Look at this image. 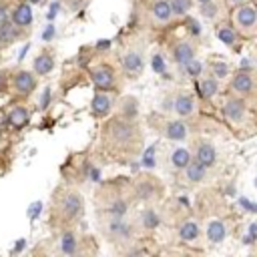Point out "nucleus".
<instances>
[{
    "label": "nucleus",
    "mask_w": 257,
    "mask_h": 257,
    "mask_svg": "<svg viewBox=\"0 0 257 257\" xmlns=\"http://www.w3.org/2000/svg\"><path fill=\"white\" fill-rule=\"evenodd\" d=\"M102 145L111 155L131 159L143 147V131L131 117H113L102 127Z\"/></svg>",
    "instance_id": "1"
},
{
    "label": "nucleus",
    "mask_w": 257,
    "mask_h": 257,
    "mask_svg": "<svg viewBox=\"0 0 257 257\" xmlns=\"http://www.w3.org/2000/svg\"><path fill=\"white\" fill-rule=\"evenodd\" d=\"M117 96L113 94V90H96L92 100H90V113L94 119H107L113 109H115Z\"/></svg>",
    "instance_id": "11"
},
{
    "label": "nucleus",
    "mask_w": 257,
    "mask_h": 257,
    "mask_svg": "<svg viewBox=\"0 0 257 257\" xmlns=\"http://www.w3.org/2000/svg\"><path fill=\"white\" fill-rule=\"evenodd\" d=\"M175 18L173 8H171V0H151L149 8H147V22L155 28H163L171 24Z\"/></svg>",
    "instance_id": "9"
},
{
    "label": "nucleus",
    "mask_w": 257,
    "mask_h": 257,
    "mask_svg": "<svg viewBox=\"0 0 257 257\" xmlns=\"http://www.w3.org/2000/svg\"><path fill=\"white\" fill-rule=\"evenodd\" d=\"M28 121H30V111H28L26 107H22V105L12 107V109L8 111V115H6V123H8L14 131L24 129V127L28 125Z\"/></svg>",
    "instance_id": "22"
},
{
    "label": "nucleus",
    "mask_w": 257,
    "mask_h": 257,
    "mask_svg": "<svg viewBox=\"0 0 257 257\" xmlns=\"http://www.w3.org/2000/svg\"><path fill=\"white\" fill-rule=\"evenodd\" d=\"M243 2H249V0H225V4H227L229 8H235V6L243 4Z\"/></svg>",
    "instance_id": "34"
},
{
    "label": "nucleus",
    "mask_w": 257,
    "mask_h": 257,
    "mask_svg": "<svg viewBox=\"0 0 257 257\" xmlns=\"http://www.w3.org/2000/svg\"><path fill=\"white\" fill-rule=\"evenodd\" d=\"M100 199V213L102 215H117V217H125L131 209V199L125 195V193H119V191H102Z\"/></svg>",
    "instance_id": "6"
},
{
    "label": "nucleus",
    "mask_w": 257,
    "mask_h": 257,
    "mask_svg": "<svg viewBox=\"0 0 257 257\" xmlns=\"http://www.w3.org/2000/svg\"><path fill=\"white\" fill-rule=\"evenodd\" d=\"M59 247H61V253H65V255L79 253V237H77V233L75 231H63L61 239H59Z\"/></svg>",
    "instance_id": "29"
},
{
    "label": "nucleus",
    "mask_w": 257,
    "mask_h": 257,
    "mask_svg": "<svg viewBox=\"0 0 257 257\" xmlns=\"http://www.w3.org/2000/svg\"><path fill=\"white\" fill-rule=\"evenodd\" d=\"M98 229L107 241L115 245H127L137 237V225L135 221H127L125 217L117 215H98Z\"/></svg>",
    "instance_id": "2"
},
{
    "label": "nucleus",
    "mask_w": 257,
    "mask_h": 257,
    "mask_svg": "<svg viewBox=\"0 0 257 257\" xmlns=\"http://www.w3.org/2000/svg\"><path fill=\"white\" fill-rule=\"evenodd\" d=\"M10 86L18 96H28L36 90V73L30 71H16L10 79Z\"/></svg>",
    "instance_id": "16"
},
{
    "label": "nucleus",
    "mask_w": 257,
    "mask_h": 257,
    "mask_svg": "<svg viewBox=\"0 0 257 257\" xmlns=\"http://www.w3.org/2000/svg\"><path fill=\"white\" fill-rule=\"evenodd\" d=\"M171 57H173V61H175L177 65L185 67L189 61L197 59V42L191 40V38L179 40V42L173 46V50H171Z\"/></svg>",
    "instance_id": "18"
},
{
    "label": "nucleus",
    "mask_w": 257,
    "mask_h": 257,
    "mask_svg": "<svg viewBox=\"0 0 257 257\" xmlns=\"http://www.w3.org/2000/svg\"><path fill=\"white\" fill-rule=\"evenodd\" d=\"M223 117L227 123H231L233 127H243L249 121V107H247V100L241 96L231 94L225 102H223V109H221Z\"/></svg>",
    "instance_id": "7"
},
{
    "label": "nucleus",
    "mask_w": 257,
    "mask_h": 257,
    "mask_svg": "<svg viewBox=\"0 0 257 257\" xmlns=\"http://www.w3.org/2000/svg\"><path fill=\"white\" fill-rule=\"evenodd\" d=\"M90 81L96 90H117L119 86V73L109 63H98L90 69Z\"/></svg>",
    "instance_id": "8"
},
{
    "label": "nucleus",
    "mask_w": 257,
    "mask_h": 257,
    "mask_svg": "<svg viewBox=\"0 0 257 257\" xmlns=\"http://www.w3.org/2000/svg\"><path fill=\"white\" fill-rule=\"evenodd\" d=\"M83 209H85V199L77 189H63L55 195L53 213L59 221L63 223L77 221L83 215Z\"/></svg>",
    "instance_id": "3"
},
{
    "label": "nucleus",
    "mask_w": 257,
    "mask_h": 257,
    "mask_svg": "<svg viewBox=\"0 0 257 257\" xmlns=\"http://www.w3.org/2000/svg\"><path fill=\"white\" fill-rule=\"evenodd\" d=\"M0 46H2V40H0Z\"/></svg>",
    "instance_id": "40"
},
{
    "label": "nucleus",
    "mask_w": 257,
    "mask_h": 257,
    "mask_svg": "<svg viewBox=\"0 0 257 257\" xmlns=\"http://www.w3.org/2000/svg\"><path fill=\"white\" fill-rule=\"evenodd\" d=\"M193 6V0H171V8L175 16H185Z\"/></svg>",
    "instance_id": "31"
},
{
    "label": "nucleus",
    "mask_w": 257,
    "mask_h": 257,
    "mask_svg": "<svg viewBox=\"0 0 257 257\" xmlns=\"http://www.w3.org/2000/svg\"><path fill=\"white\" fill-rule=\"evenodd\" d=\"M229 94L241 96V98H251L257 94V73L253 71H237L231 75L229 81Z\"/></svg>",
    "instance_id": "5"
},
{
    "label": "nucleus",
    "mask_w": 257,
    "mask_h": 257,
    "mask_svg": "<svg viewBox=\"0 0 257 257\" xmlns=\"http://www.w3.org/2000/svg\"><path fill=\"white\" fill-rule=\"evenodd\" d=\"M167 161H169V167H171L175 173H179V171H183V169L193 161V153H191L187 147H175V149H171Z\"/></svg>",
    "instance_id": "19"
},
{
    "label": "nucleus",
    "mask_w": 257,
    "mask_h": 257,
    "mask_svg": "<svg viewBox=\"0 0 257 257\" xmlns=\"http://www.w3.org/2000/svg\"><path fill=\"white\" fill-rule=\"evenodd\" d=\"M185 67H187V73H189L191 77H199V73H201V69H203V67H201V63H199L197 59L189 61V63H187Z\"/></svg>",
    "instance_id": "33"
},
{
    "label": "nucleus",
    "mask_w": 257,
    "mask_h": 257,
    "mask_svg": "<svg viewBox=\"0 0 257 257\" xmlns=\"http://www.w3.org/2000/svg\"><path fill=\"white\" fill-rule=\"evenodd\" d=\"M227 235V227L223 221L219 219H213L207 223V227H205V239H207L209 243H221Z\"/></svg>",
    "instance_id": "25"
},
{
    "label": "nucleus",
    "mask_w": 257,
    "mask_h": 257,
    "mask_svg": "<svg viewBox=\"0 0 257 257\" xmlns=\"http://www.w3.org/2000/svg\"><path fill=\"white\" fill-rule=\"evenodd\" d=\"M133 193H135L137 199L151 203V201H155V199H159L163 195V185L157 179H153V177H141L135 183Z\"/></svg>",
    "instance_id": "13"
},
{
    "label": "nucleus",
    "mask_w": 257,
    "mask_h": 257,
    "mask_svg": "<svg viewBox=\"0 0 257 257\" xmlns=\"http://www.w3.org/2000/svg\"><path fill=\"white\" fill-rule=\"evenodd\" d=\"M6 90V77L0 73V92H4Z\"/></svg>",
    "instance_id": "35"
},
{
    "label": "nucleus",
    "mask_w": 257,
    "mask_h": 257,
    "mask_svg": "<svg viewBox=\"0 0 257 257\" xmlns=\"http://www.w3.org/2000/svg\"><path fill=\"white\" fill-rule=\"evenodd\" d=\"M193 157L209 169H213L219 161L217 149L209 139H195L193 141Z\"/></svg>",
    "instance_id": "12"
},
{
    "label": "nucleus",
    "mask_w": 257,
    "mask_h": 257,
    "mask_svg": "<svg viewBox=\"0 0 257 257\" xmlns=\"http://www.w3.org/2000/svg\"><path fill=\"white\" fill-rule=\"evenodd\" d=\"M4 20H8V18H6V10H4V8H0V24H2Z\"/></svg>",
    "instance_id": "36"
},
{
    "label": "nucleus",
    "mask_w": 257,
    "mask_h": 257,
    "mask_svg": "<svg viewBox=\"0 0 257 257\" xmlns=\"http://www.w3.org/2000/svg\"><path fill=\"white\" fill-rule=\"evenodd\" d=\"M171 111L175 117H181V119H189L197 113V100L191 92L187 90H179L173 100H171Z\"/></svg>",
    "instance_id": "14"
},
{
    "label": "nucleus",
    "mask_w": 257,
    "mask_h": 257,
    "mask_svg": "<svg viewBox=\"0 0 257 257\" xmlns=\"http://www.w3.org/2000/svg\"><path fill=\"white\" fill-rule=\"evenodd\" d=\"M10 20H12L16 26H20V28L30 26V24H32V8H30V4L20 2V4H18L14 10H12Z\"/></svg>",
    "instance_id": "26"
},
{
    "label": "nucleus",
    "mask_w": 257,
    "mask_h": 257,
    "mask_svg": "<svg viewBox=\"0 0 257 257\" xmlns=\"http://www.w3.org/2000/svg\"><path fill=\"white\" fill-rule=\"evenodd\" d=\"M197 4H205V2H209V0H195Z\"/></svg>",
    "instance_id": "37"
},
{
    "label": "nucleus",
    "mask_w": 257,
    "mask_h": 257,
    "mask_svg": "<svg viewBox=\"0 0 257 257\" xmlns=\"http://www.w3.org/2000/svg\"><path fill=\"white\" fill-rule=\"evenodd\" d=\"M211 73L221 81V79H225V77L229 75V67H227V65H223V63H215V65H213V69H211Z\"/></svg>",
    "instance_id": "32"
},
{
    "label": "nucleus",
    "mask_w": 257,
    "mask_h": 257,
    "mask_svg": "<svg viewBox=\"0 0 257 257\" xmlns=\"http://www.w3.org/2000/svg\"><path fill=\"white\" fill-rule=\"evenodd\" d=\"M231 24L239 32V36L251 38L257 34V10L251 2H243L231 8Z\"/></svg>",
    "instance_id": "4"
},
{
    "label": "nucleus",
    "mask_w": 257,
    "mask_h": 257,
    "mask_svg": "<svg viewBox=\"0 0 257 257\" xmlns=\"http://www.w3.org/2000/svg\"><path fill=\"white\" fill-rule=\"evenodd\" d=\"M183 175H185V181H187L189 185H199V183H203L205 179H207L209 167H205L203 163H199V161L193 157V161L183 169Z\"/></svg>",
    "instance_id": "21"
},
{
    "label": "nucleus",
    "mask_w": 257,
    "mask_h": 257,
    "mask_svg": "<svg viewBox=\"0 0 257 257\" xmlns=\"http://www.w3.org/2000/svg\"><path fill=\"white\" fill-rule=\"evenodd\" d=\"M0 145H2V131H0Z\"/></svg>",
    "instance_id": "38"
},
{
    "label": "nucleus",
    "mask_w": 257,
    "mask_h": 257,
    "mask_svg": "<svg viewBox=\"0 0 257 257\" xmlns=\"http://www.w3.org/2000/svg\"><path fill=\"white\" fill-rule=\"evenodd\" d=\"M253 6H255V10H257V0H255V2H253Z\"/></svg>",
    "instance_id": "39"
},
{
    "label": "nucleus",
    "mask_w": 257,
    "mask_h": 257,
    "mask_svg": "<svg viewBox=\"0 0 257 257\" xmlns=\"http://www.w3.org/2000/svg\"><path fill=\"white\" fill-rule=\"evenodd\" d=\"M135 225H137V231H153V229H157L161 225V219H159V213L153 209V207H147L143 209L137 219H135Z\"/></svg>",
    "instance_id": "20"
},
{
    "label": "nucleus",
    "mask_w": 257,
    "mask_h": 257,
    "mask_svg": "<svg viewBox=\"0 0 257 257\" xmlns=\"http://www.w3.org/2000/svg\"><path fill=\"white\" fill-rule=\"evenodd\" d=\"M199 92L205 98H213L219 92V79L213 73H207L199 79Z\"/></svg>",
    "instance_id": "23"
},
{
    "label": "nucleus",
    "mask_w": 257,
    "mask_h": 257,
    "mask_svg": "<svg viewBox=\"0 0 257 257\" xmlns=\"http://www.w3.org/2000/svg\"><path fill=\"white\" fill-rule=\"evenodd\" d=\"M159 133L169 141H185L189 137V127L183 123L181 117L163 119L159 125Z\"/></svg>",
    "instance_id": "15"
},
{
    "label": "nucleus",
    "mask_w": 257,
    "mask_h": 257,
    "mask_svg": "<svg viewBox=\"0 0 257 257\" xmlns=\"http://www.w3.org/2000/svg\"><path fill=\"white\" fill-rule=\"evenodd\" d=\"M179 239L185 245H199L203 239V227L195 217H187L179 223Z\"/></svg>",
    "instance_id": "17"
},
{
    "label": "nucleus",
    "mask_w": 257,
    "mask_h": 257,
    "mask_svg": "<svg viewBox=\"0 0 257 257\" xmlns=\"http://www.w3.org/2000/svg\"><path fill=\"white\" fill-rule=\"evenodd\" d=\"M145 69V55L137 46H129L121 55V71L125 77H139Z\"/></svg>",
    "instance_id": "10"
},
{
    "label": "nucleus",
    "mask_w": 257,
    "mask_h": 257,
    "mask_svg": "<svg viewBox=\"0 0 257 257\" xmlns=\"http://www.w3.org/2000/svg\"><path fill=\"white\" fill-rule=\"evenodd\" d=\"M217 36L225 42V44H229V46H233L235 44V40H237V36H239V32L235 30V26H219L217 28Z\"/></svg>",
    "instance_id": "30"
},
{
    "label": "nucleus",
    "mask_w": 257,
    "mask_h": 257,
    "mask_svg": "<svg viewBox=\"0 0 257 257\" xmlns=\"http://www.w3.org/2000/svg\"><path fill=\"white\" fill-rule=\"evenodd\" d=\"M20 30L22 28L16 26L12 20H4L2 24H0V40H2V44H12L22 36Z\"/></svg>",
    "instance_id": "27"
},
{
    "label": "nucleus",
    "mask_w": 257,
    "mask_h": 257,
    "mask_svg": "<svg viewBox=\"0 0 257 257\" xmlns=\"http://www.w3.org/2000/svg\"><path fill=\"white\" fill-rule=\"evenodd\" d=\"M34 73L38 77H46L48 73H53L55 69V57L50 55V53H40L36 59H34V65H32Z\"/></svg>",
    "instance_id": "28"
},
{
    "label": "nucleus",
    "mask_w": 257,
    "mask_h": 257,
    "mask_svg": "<svg viewBox=\"0 0 257 257\" xmlns=\"http://www.w3.org/2000/svg\"><path fill=\"white\" fill-rule=\"evenodd\" d=\"M225 0L221 2V0H209V2H205V4H199V10L201 14L211 20V22H217L221 16H223V8H225Z\"/></svg>",
    "instance_id": "24"
}]
</instances>
